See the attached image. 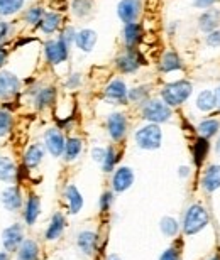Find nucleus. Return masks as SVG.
Masks as SVG:
<instances>
[{
    "label": "nucleus",
    "mask_w": 220,
    "mask_h": 260,
    "mask_svg": "<svg viewBox=\"0 0 220 260\" xmlns=\"http://www.w3.org/2000/svg\"><path fill=\"white\" fill-rule=\"evenodd\" d=\"M65 225H66V220H65V216H63V213L60 211L54 213V215L51 216L48 228H46V233H44L46 240H49V242L58 240V238L61 237V233L65 232Z\"/></svg>",
    "instance_id": "nucleus-15"
},
{
    "label": "nucleus",
    "mask_w": 220,
    "mask_h": 260,
    "mask_svg": "<svg viewBox=\"0 0 220 260\" xmlns=\"http://www.w3.org/2000/svg\"><path fill=\"white\" fill-rule=\"evenodd\" d=\"M24 242V226L20 223H14V225L7 226L2 233V245L5 252H15L20 243Z\"/></svg>",
    "instance_id": "nucleus-8"
},
{
    "label": "nucleus",
    "mask_w": 220,
    "mask_h": 260,
    "mask_svg": "<svg viewBox=\"0 0 220 260\" xmlns=\"http://www.w3.org/2000/svg\"><path fill=\"white\" fill-rule=\"evenodd\" d=\"M65 137H63L60 128H48L44 132V145L48 149V152L53 155V157H61L63 152H65Z\"/></svg>",
    "instance_id": "nucleus-9"
},
{
    "label": "nucleus",
    "mask_w": 220,
    "mask_h": 260,
    "mask_svg": "<svg viewBox=\"0 0 220 260\" xmlns=\"http://www.w3.org/2000/svg\"><path fill=\"white\" fill-rule=\"evenodd\" d=\"M143 25L138 22L125 24L124 27V43L127 48H135L143 41Z\"/></svg>",
    "instance_id": "nucleus-19"
},
{
    "label": "nucleus",
    "mask_w": 220,
    "mask_h": 260,
    "mask_svg": "<svg viewBox=\"0 0 220 260\" xmlns=\"http://www.w3.org/2000/svg\"><path fill=\"white\" fill-rule=\"evenodd\" d=\"M7 58H9V51L0 44V70H2L4 64L7 63Z\"/></svg>",
    "instance_id": "nucleus-48"
},
{
    "label": "nucleus",
    "mask_w": 220,
    "mask_h": 260,
    "mask_svg": "<svg viewBox=\"0 0 220 260\" xmlns=\"http://www.w3.org/2000/svg\"><path fill=\"white\" fill-rule=\"evenodd\" d=\"M0 201L5 210L9 211H19L24 205V198H22V189L19 186H7L2 194H0Z\"/></svg>",
    "instance_id": "nucleus-10"
},
{
    "label": "nucleus",
    "mask_w": 220,
    "mask_h": 260,
    "mask_svg": "<svg viewBox=\"0 0 220 260\" xmlns=\"http://www.w3.org/2000/svg\"><path fill=\"white\" fill-rule=\"evenodd\" d=\"M75 44L83 53H90L97 44V32L92 29H81L80 32H76L75 36Z\"/></svg>",
    "instance_id": "nucleus-17"
},
{
    "label": "nucleus",
    "mask_w": 220,
    "mask_h": 260,
    "mask_svg": "<svg viewBox=\"0 0 220 260\" xmlns=\"http://www.w3.org/2000/svg\"><path fill=\"white\" fill-rule=\"evenodd\" d=\"M80 83H81V78H80V75H78V73H75V75H71L70 76V80L66 81V86L68 88H76V86H80Z\"/></svg>",
    "instance_id": "nucleus-46"
},
{
    "label": "nucleus",
    "mask_w": 220,
    "mask_h": 260,
    "mask_svg": "<svg viewBox=\"0 0 220 260\" xmlns=\"http://www.w3.org/2000/svg\"><path fill=\"white\" fill-rule=\"evenodd\" d=\"M41 215V200L39 196L31 194L28 203H25V210H24V220L28 225H34L38 221V218Z\"/></svg>",
    "instance_id": "nucleus-21"
},
{
    "label": "nucleus",
    "mask_w": 220,
    "mask_h": 260,
    "mask_svg": "<svg viewBox=\"0 0 220 260\" xmlns=\"http://www.w3.org/2000/svg\"><path fill=\"white\" fill-rule=\"evenodd\" d=\"M141 64H146L144 58L141 56L139 51H135L134 48H127L125 53H122L117 59H115V66H117V70L120 73H125V75H129V73H135L139 70Z\"/></svg>",
    "instance_id": "nucleus-6"
},
{
    "label": "nucleus",
    "mask_w": 220,
    "mask_h": 260,
    "mask_svg": "<svg viewBox=\"0 0 220 260\" xmlns=\"http://www.w3.org/2000/svg\"><path fill=\"white\" fill-rule=\"evenodd\" d=\"M171 107H168L163 100H148L143 105V118L151 123H163L171 118Z\"/></svg>",
    "instance_id": "nucleus-4"
},
{
    "label": "nucleus",
    "mask_w": 220,
    "mask_h": 260,
    "mask_svg": "<svg viewBox=\"0 0 220 260\" xmlns=\"http://www.w3.org/2000/svg\"><path fill=\"white\" fill-rule=\"evenodd\" d=\"M148 95H149V86H138L127 91V100L134 103H143L148 102Z\"/></svg>",
    "instance_id": "nucleus-35"
},
{
    "label": "nucleus",
    "mask_w": 220,
    "mask_h": 260,
    "mask_svg": "<svg viewBox=\"0 0 220 260\" xmlns=\"http://www.w3.org/2000/svg\"><path fill=\"white\" fill-rule=\"evenodd\" d=\"M208 223V213L205 211V208L200 205H191L188 208L185 220H183V232L186 235H195L205 228Z\"/></svg>",
    "instance_id": "nucleus-3"
},
{
    "label": "nucleus",
    "mask_w": 220,
    "mask_h": 260,
    "mask_svg": "<svg viewBox=\"0 0 220 260\" xmlns=\"http://www.w3.org/2000/svg\"><path fill=\"white\" fill-rule=\"evenodd\" d=\"M17 179V168L14 160L7 155H0V181L4 183H14Z\"/></svg>",
    "instance_id": "nucleus-22"
},
{
    "label": "nucleus",
    "mask_w": 220,
    "mask_h": 260,
    "mask_svg": "<svg viewBox=\"0 0 220 260\" xmlns=\"http://www.w3.org/2000/svg\"><path fill=\"white\" fill-rule=\"evenodd\" d=\"M65 198H66V203H68V208H70L71 215L80 213V210L83 208V198L75 184H70L65 189Z\"/></svg>",
    "instance_id": "nucleus-23"
},
{
    "label": "nucleus",
    "mask_w": 220,
    "mask_h": 260,
    "mask_svg": "<svg viewBox=\"0 0 220 260\" xmlns=\"http://www.w3.org/2000/svg\"><path fill=\"white\" fill-rule=\"evenodd\" d=\"M97 242H98V237H97V233H93V232H81L80 235H78V247H80V250L85 253V255H92L93 252H95V248H97Z\"/></svg>",
    "instance_id": "nucleus-25"
},
{
    "label": "nucleus",
    "mask_w": 220,
    "mask_h": 260,
    "mask_svg": "<svg viewBox=\"0 0 220 260\" xmlns=\"http://www.w3.org/2000/svg\"><path fill=\"white\" fill-rule=\"evenodd\" d=\"M163 142V132L158 123H148L135 132V144L144 150H156Z\"/></svg>",
    "instance_id": "nucleus-2"
},
{
    "label": "nucleus",
    "mask_w": 220,
    "mask_h": 260,
    "mask_svg": "<svg viewBox=\"0 0 220 260\" xmlns=\"http://www.w3.org/2000/svg\"><path fill=\"white\" fill-rule=\"evenodd\" d=\"M43 15H44V9L39 7V5H36V7H29L28 10H25L24 20L29 25H39L41 19H43Z\"/></svg>",
    "instance_id": "nucleus-33"
},
{
    "label": "nucleus",
    "mask_w": 220,
    "mask_h": 260,
    "mask_svg": "<svg viewBox=\"0 0 220 260\" xmlns=\"http://www.w3.org/2000/svg\"><path fill=\"white\" fill-rule=\"evenodd\" d=\"M215 2H218V0H195L193 5L197 9H210L212 5H215Z\"/></svg>",
    "instance_id": "nucleus-45"
},
{
    "label": "nucleus",
    "mask_w": 220,
    "mask_h": 260,
    "mask_svg": "<svg viewBox=\"0 0 220 260\" xmlns=\"http://www.w3.org/2000/svg\"><path fill=\"white\" fill-rule=\"evenodd\" d=\"M103 155H105V149L95 147V149L92 150V157H93V160H97V162H102V160H103Z\"/></svg>",
    "instance_id": "nucleus-47"
},
{
    "label": "nucleus",
    "mask_w": 220,
    "mask_h": 260,
    "mask_svg": "<svg viewBox=\"0 0 220 260\" xmlns=\"http://www.w3.org/2000/svg\"><path fill=\"white\" fill-rule=\"evenodd\" d=\"M119 160L117 157V152H115L114 147H107L105 149V155H103V160H102V169L105 171V173H110L114 168H115V162Z\"/></svg>",
    "instance_id": "nucleus-38"
},
{
    "label": "nucleus",
    "mask_w": 220,
    "mask_h": 260,
    "mask_svg": "<svg viewBox=\"0 0 220 260\" xmlns=\"http://www.w3.org/2000/svg\"><path fill=\"white\" fill-rule=\"evenodd\" d=\"M203 188H205L208 193L215 191L220 188V166H210L205 171V176H203Z\"/></svg>",
    "instance_id": "nucleus-27"
},
{
    "label": "nucleus",
    "mask_w": 220,
    "mask_h": 260,
    "mask_svg": "<svg viewBox=\"0 0 220 260\" xmlns=\"http://www.w3.org/2000/svg\"><path fill=\"white\" fill-rule=\"evenodd\" d=\"M207 44L212 46V48H218L220 46V30H212V32H208Z\"/></svg>",
    "instance_id": "nucleus-44"
},
{
    "label": "nucleus",
    "mask_w": 220,
    "mask_h": 260,
    "mask_svg": "<svg viewBox=\"0 0 220 260\" xmlns=\"http://www.w3.org/2000/svg\"><path fill=\"white\" fill-rule=\"evenodd\" d=\"M107 128H108V134L115 142H120L125 134H127V118H125L124 113H110L108 118H107Z\"/></svg>",
    "instance_id": "nucleus-11"
},
{
    "label": "nucleus",
    "mask_w": 220,
    "mask_h": 260,
    "mask_svg": "<svg viewBox=\"0 0 220 260\" xmlns=\"http://www.w3.org/2000/svg\"><path fill=\"white\" fill-rule=\"evenodd\" d=\"M0 260H10L9 258V253L7 252H0Z\"/></svg>",
    "instance_id": "nucleus-51"
},
{
    "label": "nucleus",
    "mask_w": 220,
    "mask_h": 260,
    "mask_svg": "<svg viewBox=\"0 0 220 260\" xmlns=\"http://www.w3.org/2000/svg\"><path fill=\"white\" fill-rule=\"evenodd\" d=\"M159 260H181V257H180V252H178L175 247H171L163 252V255L159 257Z\"/></svg>",
    "instance_id": "nucleus-43"
},
{
    "label": "nucleus",
    "mask_w": 220,
    "mask_h": 260,
    "mask_svg": "<svg viewBox=\"0 0 220 260\" xmlns=\"http://www.w3.org/2000/svg\"><path fill=\"white\" fill-rule=\"evenodd\" d=\"M12 125H14L12 115L5 110H0V137H5L12 130Z\"/></svg>",
    "instance_id": "nucleus-39"
},
{
    "label": "nucleus",
    "mask_w": 220,
    "mask_h": 260,
    "mask_svg": "<svg viewBox=\"0 0 220 260\" xmlns=\"http://www.w3.org/2000/svg\"><path fill=\"white\" fill-rule=\"evenodd\" d=\"M159 226H161V232H163L166 237H175L178 233V230H180L178 221L175 220V218H171V216H164L163 220H161Z\"/></svg>",
    "instance_id": "nucleus-37"
},
{
    "label": "nucleus",
    "mask_w": 220,
    "mask_h": 260,
    "mask_svg": "<svg viewBox=\"0 0 220 260\" xmlns=\"http://www.w3.org/2000/svg\"><path fill=\"white\" fill-rule=\"evenodd\" d=\"M22 81L15 76L12 71L0 70V100H10L12 96L19 95Z\"/></svg>",
    "instance_id": "nucleus-5"
},
{
    "label": "nucleus",
    "mask_w": 220,
    "mask_h": 260,
    "mask_svg": "<svg viewBox=\"0 0 220 260\" xmlns=\"http://www.w3.org/2000/svg\"><path fill=\"white\" fill-rule=\"evenodd\" d=\"M61 20H63L61 15L58 12H44L43 19H41V22H39V27L46 36H51L60 29Z\"/></svg>",
    "instance_id": "nucleus-24"
},
{
    "label": "nucleus",
    "mask_w": 220,
    "mask_h": 260,
    "mask_svg": "<svg viewBox=\"0 0 220 260\" xmlns=\"http://www.w3.org/2000/svg\"><path fill=\"white\" fill-rule=\"evenodd\" d=\"M15 253H17V260H39V245L38 242L24 238Z\"/></svg>",
    "instance_id": "nucleus-20"
},
{
    "label": "nucleus",
    "mask_w": 220,
    "mask_h": 260,
    "mask_svg": "<svg viewBox=\"0 0 220 260\" xmlns=\"http://www.w3.org/2000/svg\"><path fill=\"white\" fill-rule=\"evenodd\" d=\"M198 25L203 32H212L220 25V10L218 9H208L203 12L198 19Z\"/></svg>",
    "instance_id": "nucleus-18"
},
{
    "label": "nucleus",
    "mask_w": 220,
    "mask_h": 260,
    "mask_svg": "<svg viewBox=\"0 0 220 260\" xmlns=\"http://www.w3.org/2000/svg\"><path fill=\"white\" fill-rule=\"evenodd\" d=\"M134 183V171L130 168H119L115 171L114 178H112V186L115 193H124L127 191Z\"/></svg>",
    "instance_id": "nucleus-14"
},
{
    "label": "nucleus",
    "mask_w": 220,
    "mask_h": 260,
    "mask_svg": "<svg viewBox=\"0 0 220 260\" xmlns=\"http://www.w3.org/2000/svg\"><path fill=\"white\" fill-rule=\"evenodd\" d=\"M220 123L217 120H203L200 125H198V132L203 139H210L218 132Z\"/></svg>",
    "instance_id": "nucleus-34"
},
{
    "label": "nucleus",
    "mask_w": 220,
    "mask_h": 260,
    "mask_svg": "<svg viewBox=\"0 0 220 260\" xmlns=\"http://www.w3.org/2000/svg\"><path fill=\"white\" fill-rule=\"evenodd\" d=\"M188 173H190V169L188 168H180V176H186Z\"/></svg>",
    "instance_id": "nucleus-50"
},
{
    "label": "nucleus",
    "mask_w": 220,
    "mask_h": 260,
    "mask_svg": "<svg viewBox=\"0 0 220 260\" xmlns=\"http://www.w3.org/2000/svg\"><path fill=\"white\" fill-rule=\"evenodd\" d=\"M112 201H114V194L110 193V191H105V193H103L102 198H100V210L107 211L110 208V205H112Z\"/></svg>",
    "instance_id": "nucleus-42"
},
{
    "label": "nucleus",
    "mask_w": 220,
    "mask_h": 260,
    "mask_svg": "<svg viewBox=\"0 0 220 260\" xmlns=\"http://www.w3.org/2000/svg\"><path fill=\"white\" fill-rule=\"evenodd\" d=\"M71 9L76 17H85L92 12V0H73Z\"/></svg>",
    "instance_id": "nucleus-36"
},
{
    "label": "nucleus",
    "mask_w": 220,
    "mask_h": 260,
    "mask_svg": "<svg viewBox=\"0 0 220 260\" xmlns=\"http://www.w3.org/2000/svg\"><path fill=\"white\" fill-rule=\"evenodd\" d=\"M44 54H46V59L48 63L51 64H60V63H65L68 59V54H70V48L63 43V41L58 38V39H49L48 43L44 44Z\"/></svg>",
    "instance_id": "nucleus-7"
},
{
    "label": "nucleus",
    "mask_w": 220,
    "mask_h": 260,
    "mask_svg": "<svg viewBox=\"0 0 220 260\" xmlns=\"http://www.w3.org/2000/svg\"><path fill=\"white\" fill-rule=\"evenodd\" d=\"M117 14L124 24L135 22L141 14V0H122L117 7Z\"/></svg>",
    "instance_id": "nucleus-12"
},
{
    "label": "nucleus",
    "mask_w": 220,
    "mask_h": 260,
    "mask_svg": "<svg viewBox=\"0 0 220 260\" xmlns=\"http://www.w3.org/2000/svg\"><path fill=\"white\" fill-rule=\"evenodd\" d=\"M107 260H122L119 255H115V253H112V255H108V258Z\"/></svg>",
    "instance_id": "nucleus-52"
},
{
    "label": "nucleus",
    "mask_w": 220,
    "mask_h": 260,
    "mask_svg": "<svg viewBox=\"0 0 220 260\" xmlns=\"http://www.w3.org/2000/svg\"><path fill=\"white\" fill-rule=\"evenodd\" d=\"M105 100L114 105H122L127 102V86L122 80H114L105 88Z\"/></svg>",
    "instance_id": "nucleus-13"
},
{
    "label": "nucleus",
    "mask_w": 220,
    "mask_h": 260,
    "mask_svg": "<svg viewBox=\"0 0 220 260\" xmlns=\"http://www.w3.org/2000/svg\"><path fill=\"white\" fill-rule=\"evenodd\" d=\"M191 91H193L191 83L186 80H180V81L166 85L163 90H161V96H163V102L168 107H178L190 98Z\"/></svg>",
    "instance_id": "nucleus-1"
},
{
    "label": "nucleus",
    "mask_w": 220,
    "mask_h": 260,
    "mask_svg": "<svg viewBox=\"0 0 220 260\" xmlns=\"http://www.w3.org/2000/svg\"><path fill=\"white\" fill-rule=\"evenodd\" d=\"M197 107H198V110H202V112L213 110V108L217 107V100H215L213 91H210V90L202 91L200 95H198V98H197Z\"/></svg>",
    "instance_id": "nucleus-29"
},
{
    "label": "nucleus",
    "mask_w": 220,
    "mask_h": 260,
    "mask_svg": "<svg viewBox=\"0 0 220 260\" xmlns=\"http://www.w3.org/2000/svg\"><path fill=\"white\" fill-rule=\"evenodd\" d=\"M81 140L78 139V137H70L65 142V159L66 160H75L78 155H80L81 152Z\"/></svg>",
    "instance_id": "nucleus-31"
},
{
    "label": "nucleus",
    "mask_w": 220,
    "mask_h": 260,
    "mask_svg": "<svg viewBox=\"0 0 220 260\" xmlns=\"http://www.w3.org/2000/svg\"><path fill=\"white\" fill-rule=\"evenodd\" d=\"M213 95H215V100H217V105L220 107V86L217 88L215 91H213Z\"/></svg>",
    "instance_id": "nucleus-49"
},
{
    "label": "nucleus",
    "mask_w": 220,
    "mask_h": 260,
    "mask_svg": "<svg viewBox=\"0 0 220 260\" xmlns=\"http://www.w3.org/2000/svg\"><path fill=\"white\" fill-rule=\"evenodd\" d=\"M217 152L220 154V139H218V142H217Z\"/></svg>",
    "instance_id": "nucleus-53"
},
{
    "label": "nucleus",
    "mask_w": 220,
    "mask_h": 260,
    "mask_svg": "<svg viewBox=\"0 0 220 260\" xmlns=\"http://www.w3.org/2000/svg\"><path fill=\"white\" fill-rule=\"evenodd\" d=\"M24 2L25 0H0V15L2 17L15 15L24 7Z\"/></svg>",
    "instance_id": "nucleus-30"
},
{
    "label": "nucleus",
    "mask_w": 220,
    "mask_h": 260,
    "mask_svg": "<svg viewBox=\"0 0 220 260\" xmlns=\"http://www.w3.org/2000/svg\"><path fill=\"white\" fill-rule=\"evenodd\" d=\"M159 68H161V71H163V73H171V71L181 70L183 64H181L180 56H178L175 51H168V53L163 54V58H161Z\"/></svg>",
    "instance_id": "nucleus-28"
},
{
    "label": "nucleus",
    "mask_w": 220,
    "mask_h": 260,
    "mask_svg": "<svg viewBox=\"0 0 220 260\" xmlns=\"http://www.w3.org/2000/svg\"><path fill=\"white\" fill-rule=\"evenodd\" d=\"M43 157H44V149L41 144H33L31 147L25 150L24 154V162L28 166L29 169H34L43 162Z\"/></svg>",
    "instance_id": "nucleus-26"
},
{
    "label": "nucleus",
    "mask_w": 220,
    "mask_h": 260,
    "mask_svg": "<svg viewBox=\"0 0 220 260\" xmlns=\"http://www.w3.org/2000/svg\"><path fill=\"white\" fill-rule=\"evenodd\" d=\"M10 34H12V25L9 22H0V44L7 41Z\"/></svg>",
    "instance_id": "nucleus-41"
},
{
    "label": "nucleus",
    "mask_w": 220,
    "mask_h": 260,
    "mask_svg": "<svg viewBox=\"0 0 220 260\" xmlns=\"http://www.w3.org/2000/svg\"><path fill=\"white\" fill-rule=\"evenodd\" d=\"M208 147H210V145H208L207 139H203V137L197 139L195 145H193V157H195L197 166H202V162L205 160L207 154H208Z\"/></svg>",
    "instance_id": "nucleus-32"
},
{
    "label": "nucleus",
    "mask_w": 220,
    "mask_h": 260,
    "mask_svg": "<svg viewBox=\"0 0 220 260\" xmlns=\"http://www.w3.org/2000/svg\"><path fill=\"white\" fill-rule=\"evenodd\" d=\"M54 100H56V90L53 86H46L34 91V107L38 110H44V108L51 107Z\"/></svg>",
    "instance_id": "nucleus-16"
},
{
    "label": "nucleus",
    "mask_w": 220,
    "mask_h": 260,
    "mask_svg": "<svg viewBox=\"0 0 220 260\" xmlns=\"http://www.w3.org/2000/svg\"><path fill=\"white\" fill-rule=\"evenodd\" d=\"M210 260H220V257H213V258H210Z\"/></svg>",
    "instance_id": "nucleus-54"
},
{
    "label": "nucleus",
    "mask_w": 220,
    "mask_h": 260,
    "mask_svg": "<svg viewBox=\"0 0 220 260\" xmlns=\"http://www.w3.org/2000/svg\"><path fill=\"white\" fill-rule=\"evenodd\" d=\"M75 36H76V30L71 27V25H68V27L63 30V32L60 34V39L65 43L68 48L71 46V43H75Z\"/></svg>",
    "instance_id": "nucleus-40"
}]
</instances>
